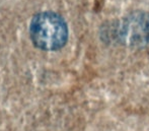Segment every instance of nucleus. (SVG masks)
Returning <instances> with one entry per match:
<instances>
[{
	"mask_svg": "<svg viewBox=\"0 0 149 131\" xmlns=\"http://www.w3.org/2000/svg\"><path fill=\"white\" fill-rule=\"evenodd\" d=\"M33 43L46 51H55L67 42L68 29L62 18L54 12H42L33 18L30 26Z\"/></svg>",
	"mask_w": 149,
	"mask_h": 131,
	"instance_id": "nucleus-1",
	"label": "nucleus"
}]
</instances>
